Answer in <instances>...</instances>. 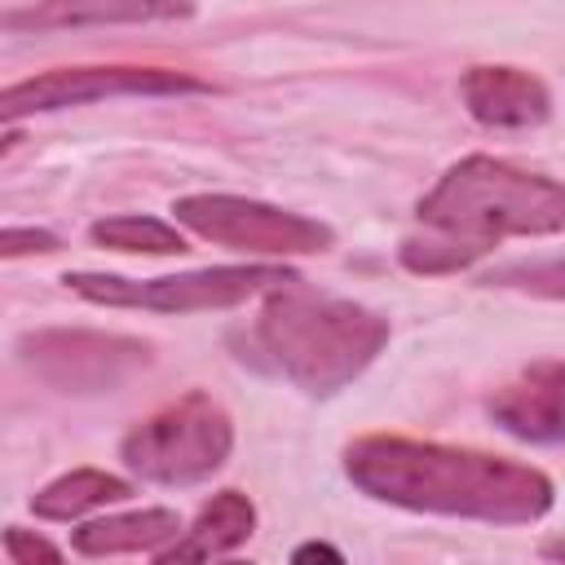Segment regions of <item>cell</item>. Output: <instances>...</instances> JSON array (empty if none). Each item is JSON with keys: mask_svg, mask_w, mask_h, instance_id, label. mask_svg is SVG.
<instances>
[{"mask_svg": "<svg viewBox=\"0 0 565 565\" xmlns=\"http://www.w3.org/2000/svg\"><path fill=\"white\" fill-rule=\"evenodd\" d=\"M62 282L75 296H84L93 305H110V309L207 313V309H234L252 296L296 287L300 274L282 269V265H216V269H190V274H163V278H124V274L75 269Z\"/></svg>", "mask_w": 565, "mask_h": 565, "instance_id": "cell-4", "label": "cell"}, {"mask_svg": "<svg viewBox=\"0 0 565 565\" xmlns=\"http://www.w3.org/2000/svg\"><path fill=\"white\" fill-rule=\"evenodd\" d=\"M388 344V318L358 300L313 296L300 282L269 291L243 331L238 358L282 375L305 397H331L353 384Z\"/></svg>", "mask_w": 565, "mask_h": 565, "instance_id": "cell-3", "label": "cell"}, {"mask_svg": "<svg viewBox=\"0 0 565 565\" xmlns=\"http://www.w3.org/2000/svg\"><path fill=\"white\" fill-rule=\"evenodd\" d=\"M344 477L393 508L490 525H530L552 512V477L468 446L371 433L344 446Z\"/></svg>", "mask_w": 565, "mask_h": 565, "instance_id": "cell-1", "label": "cell"}, {"mask_svg": "<svg viewBox=\"0 0 565 565\" xmlns=\"http://www.w3.org/2000/svg\"><path fill=\"white\" fill-rule=\"evenodd\" d=\"M181 530V516L172 508H141V512H119L88 521L71 534L79 556H128V552H150L159 543H172Z\"/></svg>", "mask_w": 565, "mask_h": 565, "instance_id": "cell-12", "label": "cell"}, {"mask_svg": "<svg viewBox=\"0 0 565 565\" xmlns=\"http://www.w3.org/2000/svg\"><path fill=\"white\" fill-rule=\"evenodd\" d=\"M543 556L556 561V565H565V534H561V539H547V543H543Z\"/></svg>", "mask_w": 565, "mask_h": 565, "instance_id": "cell-20", "label": "cell"}, {"mask_svg": "<svg viewBox=\"0 0 565 565\" xmlns=\"http://www.w3.org/2000/svg\"><path fill=\"white\" fill-rule=\"evenodd\" d=\"M287 565H344V556H340L331 543L313 539V543H300V547L291 552V561H287Z\"/></svg>", "mask_w": 565, "mask_h": 565, "instance_id": "cell-19", "label": "cell"}, {"mask_svg": "<svg viewBox=\"0 0 565 565\" xmlns=\"http://www.w3.org/2000/svg\"><path fill=\"white\" fill-rule=\"evenodd\" d=\"M490 415L503 433L530 446H561L565 441V362H530L516 380L494 388Z\"/></svg>", "mask_w": 565, "mask_h": 565, "instance_id": "cell-9", "label": "cell"}, {"mask_svg": "<svg viewBox=\"0 0 565 565\" xmlns=\"http://www.w3.org/2000/svg\"><path fill=\"white\" fill-rule=\"evenodd\" d=\"M234 450V424L221 402L207 393H185L172 406L141 419L124 441L119 459L132 477L154 486H194L207 481Z\"/></svg>", "mask_w": 565, "mask_h": 565, "instance_id": "cell-5", "label": "cell"}, {"mask_svg": "<svg viewBox=\"0 0 565 565\" xmlns=\"http://www.w3.org/2000/svg\"><path fill=\"white\" fill-rule=\"evenodd\" d=\"M481 287H508L543 300H565V256H543V260H508L481 274Z\"/></svg>", "mask_w": 565, "mask_h": 565, "instance_id": "cell-16", "label": "cell"}, {"mask_svg": "<svg viewBox=\"0 0 565 565\" xmlns=\"http://www.w3.org/2000/svg\"><path fill=\"white\" fill-rule=\"evenodd\" d=\"M190 4H40V9H0V26L49 31V26H110V22H159V18H190Z\"/></svg>", "mask_w": 565, "mask_h": 565, "instance_id": "cell-13", "label": "cell"}, {"mask_svg": "<svg viewBox=\"0 0 565 565\" xmlns=\"http://www.w3.org/2000/svg\"><path fill=\"white\" fill-rule=\"evenodd\" d=\"M181 93H212V84L168 66H62V71H44L35 79L9 84L0 93V119L18 124L22 115L88 106L106 97H181Z\"/></svg>", "mask_w": 565, "mask_h": 565, "instance_id": "cell-7", "label": "cell"}, {"mask_svg": "<svg viewBox=\"0 0 565 565\" xmlns=\"http://www.w3.org/2000/svg\"><path fill=\"white\" fill-rule=\"evenodd\" d=\"M256 530V508L247 494L238 490H221L212 494L199 516L190 521V530H181L159 556L154 565H212L216 556L234 552L238 543H247Z\"/></svg>", "mask_w": 565, "mask_h": 565, "instance_id": "cell-11", "label": "cell"}, {"mask_svg": "<svg viewBox=\"0 0 565 565\" xmlns=\"http://www.w3.org/2000/svg\"><path fill=\"white\" fill-rule=\"evenodd\" d=\"M468 115L486 128H534L552 115V93L521 66H468L459 79Z\"/></svg>", "mask_w": 565, "mask_h": 565, "instance_id": "cell-10", "label": "cell"}, {"mask_svg": "<svg viewBox=\"0 0 565 565\" xmlns=\"http://www.w3.org/2000/svg\"><path fill=\"white\" fill-rule=\"evenodd\" d=\"M415 221L419 230L402 238L397 260L411 274H459L503 238L561 234L565 185L490 154H468L419 199Z\"/></svg>", "mask_w": 565, "mask_h": 565, "instance_id": "cell-2", "label": "cell"}, {"mask_svg": "<svg viewBox=\"0 0 565 565\" xmlns=\"http://www.w3.org/2000/svg\"><path fill=\"white\" fill-rule=\"evenodd\" d=\"M88 238L97 247H110V252H141V256H181L185 252V238L177 234V225L168 221H154V216H106V221H93L88 225Z\"/></svg>", "mask_w": 565, "mask_h": 565, "instance_id": "cell-15", "label": "cell"}, {"mask_svg": "<svg viewBox=\"0 0 565 565\" xmlns=\"http://www.w3.org/2000/svg\"><path fill=\"white\" fill-rule=\"evenodd\" d=\"M225 565H252V561H225Z\"/></svg>", "mask_w": 565, "mask_h": 565, "instance_id": "cell-21", "label": "cell"}, {"mask_svg": "<svg viewBox=\"0 0 565 565\" xmlns=\"http://www.w3.org/2000/svg\"><path fill=\"white\" fill-rule=\"evenodd\" d=\"M22 362L66 393H110L150 362V344L97 331H35L18 340Z\"/></svg>", "mask_w": 565, "mask_h": 565, "instance_id": "cell-8", "label": "cell"}, {"mask_svg": "<svg viewBox=\"0 0 565 565\" xmlns=\"http://www.w3.org/2000/svg\"><path fill=\"white\" fill-rule=\"evenodd\" d=\"M172 216L207 243L234 252H265V256H318L335 247V230L327 221L243 199V194H185L172 203Z\"/></svg>", "mask_w": 565, "mask_h": 565, "instance_id": "cell-6", "label": "cell"}, {"mask_svg": "<svg viewBox=\"0 0 565 565\" xmlns=\"http://www.w3.org/2000/svg\"><path fill=\"white\" fill-rule=\"evenodd\" d=\"M4 552H9L13 565H66L62 552H57L44 534L22 530V525H9V530H4Z\"/></svg>", "mask_w": 565, "mask_h": 565, "instance_id": "cell-17", "label": "cell"}, {"mask_svg": "<svg viewBox=\"0 0 565 565\" xmlns=\"http://www.w3.org/2000/svg\"><path fill=\"white\" fill-rule=\"evenodd\" d=\"M132 486L115 472H102V468H75V472H62L57 481H49L44 490L31 494V512L44 516V521H75L93 508H106L115 499H128Z\"/></svg>", "mask_w": 565, "mask_h": 565, "instance_id": "cell-14", "label": "cell"}, {"mask_svg": "<svg viewBox=\"0 0 565 565\" xmlns=\"http://www.w3.org/2000/svg\"><path fill=\"white\" fill-rule=\"evenodd\" d=\"M62 243H57V234H49V230H18V225H9L4 234H0V256L4 260H13V256H26V252H57Z\"/></svg>", "mask_w": 565, "mask_h": 565, "instance_id": "cell-18", "label": "cell"}]
</instances>
